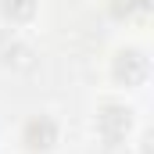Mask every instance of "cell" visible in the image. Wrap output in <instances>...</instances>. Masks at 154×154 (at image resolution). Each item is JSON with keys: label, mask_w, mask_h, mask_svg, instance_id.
<instances>
[{"label": "cell", "mask_w": 154, "mask_h": 154, "mask_svg": "<svg viewBox=\"0 0 154 154\" xmlns=\"http://www.w3.org/2000/svg\"><path fill=\"white\" fill-rule=\"evenodd\" d=\"M151 72V65H147V54L143 50H118L115 54V65H111V75L118 82H125V86H140L143 79Z\"/></svg>", "instance_id": "1"}, {"label": "cell", "mask_w": 154, "mask_h": 154, "mask_svg": "<svg viewBox=\"0 0 154 154\" xmlns=\"http://www.w3.org/2000/svg\"><path fill=\"white\" fill-rule=\"evenodd\" d=\"M22 143H25V151H32V154L50 151V147L57 143V125H54V118H47V115L29 118L25 129H22Z\"/></svg>", "instance_id": "2"}, {"label": "cell", "mask_w": 154, "mask_h": 154, "mask_svg": "<svg viewBox=\"0 0 154 154\" xmlns=\"http://www.w3.org/2000/svg\"><path fill=\"white\" fill-rule=\"evenodd\" d=\"M129 125H133V118H129V108H122V104H104L100 115H97V133L104 136V143L125 140Z\"/></svg>", "instance_id": "3"}, {"label": "cell", "mask_w": 154, "mask_h": 154, "mask_svg": "<svg viewBox=\"0 0 154 154\" xmlns=\"http://www.w3.org/2000/svg\"><path fill=\"white\" fill-rule=\"evenodd\" d=\"M0 65L29 68V65H32V50L14 36V32H0Z\"/></svg>", "instance_id": "4"}, {"label": "cell", "mask_w": 154, "mask_h": 154, "mask_svg": "<svg viewBox=\"0 0 154 154\" xmlns=\"http://www.w3.org/2000/svg\"><path fill=\"white\" fill-rule=\"evenodd\" d=\"M0 14L11 22V25H22L36 14V0H0Z\"/></svg>", "instance_id": "5"}, {"label": "cell", "mask_w": 154, "mask_h": 154, "mask_svg": "<svg viewBox=\"0 0 154 154\" xmlns=\"http://www.w3.org/2000/svg\"><path fill=\"white\" fill-rule=\"evenodd\" d=\"M147 7H151V0H111V14L122 18V22L147 18Z\"/></svg>", "instance_id": "6"}]
</instances>
